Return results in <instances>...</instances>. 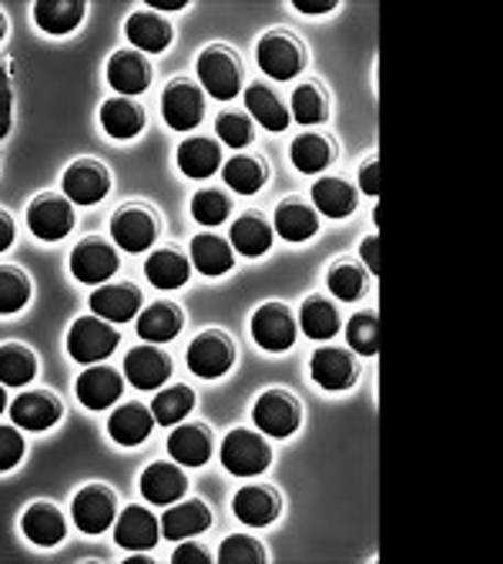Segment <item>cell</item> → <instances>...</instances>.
<instances>
[{"instance_id": "obj_1", "label": "cell", "mask_w": 503, "mask_h": 564, "mask_svg": "<svg viewBox=\"0 0 503 564\" xmlns=\"http://www.w3.org/2000/svg\"><path fill=\"white\" fill-rule=\"evenodd\" d=\"M195 70H198V82H201L205 95L219 98V101H232L242 95V57L232 47L208 44L198 54Z\"/></svg>"}, {"instance_id": "obj_2", "label": "cell", "mask_w": 503, "mask_h": 564, "mask_svg": "<svg viewBox=\"0 0 503 564\" xmlns=\"http://www.w3.org/2000/svg\"><path fill=\"white\" fill-rule=\"evenodd\" d=\"M252 420L259 434L265 437H293L299 427H303V403L282 387H272V390H262L259 400L252 403Z\"/></svg>"}, {"instance_id": "obj_3", "label": "cell", "mask_w": 503, "mask_h": 564, "mask_svg": "<svg viewBox=\"0 0 503 564\" xmlns=\"http://www.w3.org/2000/svg\"><path fill=\"white\" fill-rule=\"evenodd\" d=\"M255 61L272 82H293L306 67L309 54H306V44L299 41V34L269 31V34H262V41L255 47Z\"/></svg>"}, {"instance_id": "obj_4", "label": "cell", "mask_w": 503, "mask_h": 564, "mask_svg": "<svg viewBox=\"0 0 503 564\" xmlns=\"http://www.w3.org/2000/svg\"><path fill=\"white\" fill-rule=\"evenodd\" d=\"M118 343H121V336H118L114 323H108L95 313L75 319L67 329V352L75 364H101L118 349Z\"/></svg>"}, {"instance_id": "obj_5", "label": "cell", "mask_w": 503, "mask_h": 564, "mask_svg": "<svg viewBox=\"0 0 503 564\" xmlns=\"http://www.w3.org/2000/svg\"><path fill=\"white\" fill-rule=\"evenodd\" d=\"M219 460L229 474L236 477H255L262 470H269L272 464V447L265 441V434L259 431H245V427H236L226 434L222 447H219Z\"/></svg>"}, {"instance_id": "obj_6", "label": "cell", "mask_w": 503, "mask_h": 564, "mask_svg": "<svg viewBox=\"0 0 503 564\" xmlns=\"http://www.w3.org/2000/svg\"><path fill=\"white\" fill-rule=\"evenodd\" d=\"M158 216L141 202H128L114 212L111 219V242L121 252H149L158 239Z\"/></svg>"}, {"instance_id": "obj_7", "label": "cell", "mask_w": 503, "mask_h": 564, "mask_svg": "<svg viewBox=\"0 0 503 564\" xmlns=\"http://www.w3.org/2000/svg\"><path fill=\"white\" fill-rule=\"evenodd\" d=\"M188 370L201 380H219L236 367V343L222 329H205L188 343Z\"/></svg>"}, {"instance_id": "obj_8", "label": "cell", "mask_w": 503, "mask_h": 564, "mask_svg": "<svg viewBox=\"0 0 503 564\" xmlns=\"http://www.w3.org/2000/svg\"><path fill=\"white\" fill-rule=\"evenodd\" d=\"M67 265H70V275H75L81 286H101V282H108L118 272L121 256L108 239L88 236V239H81L75 249H70Z\"/></svg>"}, {"instance_id": "obj_9", "label": "cell", "mask_w": 503, "mask_h": 564, "mask_svg": "<svg viewBox=\"0 0 503 564\" xmlns=\"http://www.w3.org/2000/svg\"><path fill=\"white\" fill-rule=\"evenodd\" d=\"M111 192V172L98 159L70 162L61 175V195L70 205H98Z\"/></svg>"}, {"instance_id": "obj_10", "label": "cell", "mask_w": 503, "mask_h": 564, "mask_svg": "<svg viewBox=\"0 0 503 564\" xmlns=\"http://www.w3.org/2000/svg\"><path fill=\"white\" fill-rule=\"evenodd\" d=\"M249 326H252V339L265 352H285V349H293L296 333H299L296 313L285 306V303H262L252 313V323Z\"/></svg>"}, {"instance_id": "obj_11", "label": "cell", "mask_w": 503, "mask_h": 564, "mask_svg": "<svg viewBox=\"0 0 503 564\" xmlns=\"http://www.w3.org/2000/svg\"><path fill=\"white\" fill-rule=\"evenodd\" d=\"M70 518L85 534H105L118 518V494L105 484H88L70 501Z\"/></svg>"}, {"instance_id": "obj_12", "label": "cell", "mask_w": 503, "mask_h": 564, "mask_svg": "<svg viewBox=\"0 0 503 564\" xmlns=\"http://www.w3.org/2000/svg\"><path fill=\"white\" fill-rule=\"evenodd\" d=\"M28 226L41 242H61L70 229H75V205L64 195L44 192L28 208Z\"/></svg>"}, {"instance_id": "obj_13", "label": "cell", "mask_w": 503, "mask_h": 564, "mask_svg": "<svg viewBox=\"0 0 503 564\" xmlns=\"http://www.w3.org/2000/svg\"><path fill=\"white\" fill-rule=\"evenodd\" d=\"M162 115H165L168 128H175V131L198 128L205 118V91L188 78L168 82V88L162 95Z\"/></svg>"}, {"instance_id": "obj_14", "label": "cell", "mask_w": 503, "mask_h": 564, "mask_svg": "<svg viewBox=\"0 0 503 564\" xmlns=\"http://www.w3.org/2000/svg\"><path fill=\"white\" fill-rule=\"evenodd\" d=\"M309 373H313L316 387H322L329 393H339V390H349L356 383L359 364L352 357V349H346V346H322V349L313 352Z\"/></svg>"}, {"instance_id": "obj_15", "label": "cell", "mask_w": 503, "mask_h": 564, "mask_svg": "<svg viewBox=\"0 0 503 564\" xmlns=\"http://www.w3.org/2000/svg\"><path fill=\"white\" fill-rule=\"evenodd\" d=\"M188 494V474L175 460H155L141 474V498L155 508H168Z\"/></svg>"}, {"instance_id": "obj_16", "label": "cell", "mask_w": 503, "mask_h": 564, "mask_svg": "<svg viewBox=\"0 0 503 564\" xmlns=\"http://www.w3.org/2000/svg\"><path fill=\"white\" fill-rule=\"evenodd\" d=\"M124 377L134 383V390H158L172 377V357L155 343H141L128 349Z\"/></svg>"}, {"instance_id": "obj_17", "label": "cell", "mask_w": 503, "mask_h": 564, "mask_svg": "<svg viewBox=\"0 0 503 564\" xmlns=\"http://www.w3.org/2000/svg\"><path fill=\"white\" fill-rule=\"evenodd\" d=\"M108 85L118 91V98H134L141 91H149L152 85V64L145 54L134 47H121L108 57Z\"/></svg>"}, {"instance_id": "obj_18", "label": "cell", "mask_w": 503, "mask_h": 564, "mask_svg": "<svg viewBox=\"0 0 503 564\" xmlns=\"http://www.w3.org/2000/svg\"><path fill=\"white\" fill-rule=\"evenodd\" d=\"M61 416H64V406H61V400H57L54 393H47V390H24V393L11 403V420H14V427L31 431V434L51 431Z\"/></svg>"}, {"instance_id": "obj_19", "label": "cell", "mask_w": 503, "mask_h": 564, "mask_svg": "<svg viewBox=\"0 0 503 564\" xmlns=\"http://www.w3.org/2000/svg\"><path fill=\"white\" fill-rule=\"evenodd\" d=\"M114 544L124 547V551H149L158 544L162 538V524L158 518L149 511V508H141V505H131L124 508L118 518H114Z\"/></svg>"}, {"instance_id": "obj_20", "label": "cell", "mask_w": 503, "mask_h": 564, "mask_svg": "<svg viewBox=\"0 0 503 564\" xmlns=\"http://www.w3.org/2000/svg\"><path fill=\"white\" fill-rule=\"evenodd\" d=\"M88 306L108 323H131L141 313V290L131 282H101V286H95Z\"/></svg>"}, {"instance_id": "obj_21", "label": "cell", "mask_w": 503, "mask_h": 564, "mask_svg": "<svg viewBox=\"0 0 503 564\" xmlns=\"http://www.w3.org/2000/svg\"><path fill=\"white\" fill-rule=\"evenodd\" d=\"M124 390V377L105 364H91L88 370H81L78 383H75V393L81 400V406L88 410H108L111 403H118Z\"/></svg>"}, {"instance_id": "obj_22", "label": "cell", "mask_w": 503, "mask_h": 564, "mask_svg": "<svg viewBox=\"0 0 503 564\" xmlns=\"http://www.w3.org/2000/svg\"><path fill=\"white\" fill-rule=\"evenodd\" d=\"M272 232L285 242H309L319 232V212L303 198H282L275 205Z\"/></svg>"}, {"instance_id": "obj_23", "label": "cell", "mask_w": 503, "mask_h": 564, "mask_svg": "<svg viewBox=\"0 0 503 564\" xmlns=\"http://www.w3.org/2000/svg\"><path fill=\"white\" fill-rule=\"evenodd\" d=\"M162 538L168 541H185V538H198L201 531L211 528V508L198 498H182L175 505H168V511L162 514Z\"/></svg>"}, {"instance_id": "obj_24", "label": "cell", "mask_w": 503, "mask_h": 564, "mask_svg": "<svg viewBox=\"0 0 503 564\" xmlns=\"http://www.w3.org/2000/svg\"><path fill=\"white\" fill-rule=\"evenodd\" d=\"M124 37L134 44V51H141V54H162V51H168L172 47V37H175V31H172V24L162 18V14H155V11H134V14H128V21H124Z\"/></svg>"}, {"instance_id": "obj_25", "label": "cell", "mask_w": 503, "mask_h": 564, "mask_svg": "<svg viewBox=\"0 0 503 564\" xmlns=\"http://www.w3.org/2000/svg\"><path fill=\"white\" fill-rule=\"evenodd\" d=\"M155 431L152 406L145 403H124L108 416V437L121 447H138L145 444Z\"/></svg>"}, {"instance_id": "obj_26", "label": "cell", "mask_w": 503, "mask_h": 564, "mask_svg": "<svg viewBox=\"0 0 503 564\" xmlns=\"http://www.w3.org/2000/svg\"><path fill=\"white\" fill-rule=\"evenodd\" d=\"M232 511L242 524H252V528H269L278 511H282V498L275 487H262V484H249L242 487L236 498H232Z\"/></svg>"}, {"instance_id": "obj_27", "label": "cell", "mask_w": 503, "mask_h": 564, "mask_svg": "<svg viewBox=\"0 0 503 564\" xmlns=\"http://www.w3.org/2000/svg\"><path fill=\"white\" fill-rule=\"evenodd\" d=\"M215 441L205 423H175V431L168 437V454L182 467H201L211 460Z\"/></svg>"}, {"instance_id": "obj_28", "label": "cell", "mask_w": 503, "mask_h": 564, "mask_svg": "<svg viewBox=\"0 0 503 564\" xmlns=\"http://www.w3.org/2000/svg\"><path fill=\"white\" fill-rule=\"evenodd\" d=\"M145 279L155 290H182L192 279V259L175 246H162L145 259Z\"/></svg>"}, {"instance_id": "obj_29", "label": "cell", "mask_w": 503, "mask_h": 564, "mask_svg": "<svg viewBox=\"0 0 503 564\" xmlns=\"http://www.w3.org/2000/svg\"><path fill=\"white\" fill-rule=\"evenodd\" d=\"M188 259H192V269H198L201 275L215 279V275H226L232 272L236 265V249L215 232H198L188 246Z\"/></svg>"}, {"instance_id": "obj_30", "label": "cell", "mask_w": 503, "mask_h": 564, "mask_svg": "<svg viewBox=\"0 0 503 564\" xmlns=\"http://www.w3.org/2000/svg\"><path fill=\"white\" fill-rule=\"evenodd\" d=\"M101 128L105 134L118 138V141H131L138 138L141 131H145V108H141L134 98H108L101 105Z\"/></svg>"}, {"instance_id": "obj_31", "label": "cell", "mask_w": 503, "mask_h": 564, "mask_svg": "<svg viewBox=\"0 0 503 564\" xmlns=\"http://www.w3.org/2000/svg\"><path fill=\"white\" fill-rule=\"evenodd\" d=\"M21 531H24V538H28L31 544H37V547H54V544L64 541L67 521H64V514H61L54 505L37 501V505H31V508L24 511Z\"/></svg>"}, {"instance_id": "obj_32", "label": "cell", "mask_w": 503, "mask_h": 564, "mask_svg": "<svg viewBox=\"0 0 503 564\" xmlns=\"http://www.w3.org/2000/svg\"><path fill=\"white\" fill-rule=\"evenodd\" d=\"M178 172L188 178H208L222 169V149L215 138H185L178 145Z\"/></svg>"}, {"instance_id": "obj_33", "label": "cell", "mask_w": 503, "mask_h": 564, "mask_svg": "<svg viewBox=\"0 0 503 564\" xmlns=\"http://www.w3.org/2000/svg\"><path fill=\"white\" fill-rule=\"evenodd\" d=\"M85 14H88L85 0H37V4H34V24L44 34H54V37L81 28Z\"/></svg>"}, {"instance_id": "obj_34", "label": "cell", "mask_w": 503, "mask_h": 564, "mask_svg": "<svg viewBox=\"0 0 503 564\" xmlns=\"http://www.w3.org/2000/svg\"><path fill=\"white\" fill-rule=\"evenodd\" d=\"M313 202H316V212H322L326 219H346V216H352L356 205H359V192L346 178L322 175L313 185Z\"/></svg>"}, {"instance_id": "obj_35", "label": "cell", "mask_w": 503, "mask_h": 564, "mask_svg": "<svg viewBox=\"0 0 503 564\" xmlns=\"http://www.w3.org/2000/svg\"><path fill=\"white\" fill-rule=\"evenodd\" d=\"M289 159L293 165L303 172V175H319L332 165L336 159V145L329 134H319V131H306L299 134L293 145H289Z\"/></svg>"}, {"instance_id": "obj_36", "label": "cell", "mask_w": 503, "mask_h": 564, "mask_svg": "<svg viewBox=\"0 0 503 564\" xmlns=\"http://www.w3.org/2000/svg\"><path fill=\"white\" fill-rule=\"evenodd\" d=\"M182 323H185V316L175 303H152L149 310L138 313V336L145 343L162 346L182 333Z\"/></svg>"}, {"instance_id": "obj_37", "label": "cell", "mask_w": 503, "mask_h": 564, "mask_svg": "<svg viewBox=\"0 0 503 564\" xmlns=\"http://www.w3.org/2000/svg\"><path fill=\"white\" fill-rule=\"evenodd\" d=\"M272 239H275V232H272L265 216H259V212H242V216L232 223V242L229 246L249 259H259L272 249Z\"/></svg>"}, {"instance_id": "obj_38", "label": "cell", "mask_w": 503, "mask_h": 564, "mask_svg": "<svg viewBox=\"0 0 503 564\" xmlns=\"http://www.w3.org/2000/svg\"><path fill=\"white\" fill-rule=\"evenodd\" d=\"M245 108H249L252 121H259L269 131H285V128H289V121H293L289 118V108H285L275 98V91L269 85H262V82H255V85L245 88Z\"/></svg>"}, {"instance_id": "obj_39", "label": "cell", "mask_w": 503, "mask_h": 564, "mask_svg": "<svg viewBox=\"0 0 503 564\" xmlns=\"http://www.w3.org/2000/svg\"><path fill=\"white\" fill-rule=\"evenodd\" d=\"M222 178L232 192L239 195H255L265 182H269V165L259 155L239 152L222 165Z\"/></svg>"}, {"instance_id": "obj_40", "label": "cell", "mask_w": 503, "mask_h": 564, "mask_svg": "<svg viewBox=\"0 0 503 564\" xmlns=\"http://www.w3.org/2000/svg\"><path fill=\"white\" fill-rule=\"evenodd\" d=\"M296 323H299L303 336L326 343L329 336L339 333V310H336V303L326 300V296H309V300L299 306V319H296Z\"/></svg>"}, {"instance_id": "obj_41", "label": "cell", "mask_w": 503, "mask_h": 564, "mask_svg": "<svg viewBox=\"0 0 503 564\" xmlns=\"http://www.w3.org/2000/svg\"><path fill=\"white\" fill-rule=\"evenodd\" d=\"M326 286L336 300L342 303H356V300H363L367 296V269L352 262V259H339L329 265L326 272Z\"/></svg>"}, {"instance_id": "obj_42", "label": "cell", "mask_w": 503, "mask_h": 564, "mask_svg": "<svg viewBox=\"0 0 503 564\" xmlns=\"http://www.w3.org/2000/svg\"><path fill=\"white\" fill-rule=\"evenodd\" d=\"M37 377V357L21 343L0 346V383L4 387H28Z\"/></svg>"}, {"instance_id": "obj_43", "label": "cell", "mask_w": 503, "mask_h": 564, "mask_svg": "<svg viewBox=\"0 0 503 564\" xmlns=\"http://www.w3.org/2000/svg\"><path fill=\"white\" fill-rule=\"evenodd\" d=\"M195 406V393L182 383L168 387V390H158L155 400H152V416L155 423H162V427H175V423H182Z\"/></svg>"}, {"instance_id": "obj_44", "label": "cell", "mask_w": 503, "mask_h": 564, "mask_svg": "<svg viewBox=\"0 0 503 564\" xmlns=\"http://www.w3.org/2000/svg\"><path fill=\"white\" fill-rule=\"evenodd\" d=\"M299 124H322L329 118V98L326 88L316 82H306L293 91V115Z\"/></svg>"}, {"instance_id": "obj_45", "label": "cell", "mask_w": 503, "mask_h": 564, "mask_svg": "<svg viewBox=\"0 0 503 564\" xmlns=\"http://www.w3.org/2000/svg\"><path fill=\"white\" fill-rule=\"evenodd\" d=\"M192 219L198 223V226H205V229H211V226H222L226 219H229V212H232V202H229V195L226 192H219V188H198L195 195H192Z\"/></svg>"}, {"instance_id": "obj_46", "label": "cell", "mask_w": 503, "mask_h": 564, "mask_svg": "<svg viewBox=\"0 0 503 564\" xmlns=\"http://www.w3.org/2000/svg\"><path fill=\"white\" fill-rule=\"evenodd\" d=\"M31 300V279L18 265H0V316L24 310Z\"/></svg>"}, {"instance_id": "obj_47", "label": "cell", "mask_w": 503, "mask_h": 564, "mask_svg": "<svg viewBox=\"0 0 503 564\" xmlns=\"http://www.w3.org/2000/svg\"><path fill=\"white\" fill-rule=\"evenodd\" d=\"M346 339H349V349L359 352V357H376V352H380V319H376V313H356L346 323Z\"/></svg>"}, {"instance_id": "obj_48", "label": "cell", "mask_w": 503, "mask_h": 564, "mask_svg": "<svg viewBox=\"0 0 503 564\" xmlns=\"http://www.w3.org/2000/svg\"><path fill=\"white\" fill-rule=\"evenodd\" d=\"M219 561L222 564H262L265 561V547L252 534H229L219 544Z\"/></svg>"}, {"instance_id": "obj_49", "label": "cell", "mask_w": 503, "mask_h": 564, "mask_svg": "<svg viewBox=\"0 0 503 564\" xmlns=\"http://www.w3.org/2000/svg\"><path fill=\"white\" fill-rule=\"evenodd\" d=\"M215 134H219L222 145L229 149H245L252 141V118L242 115V111H222L219 118H215Z\"/></svg>"}, {"instance_id": "obj_50", "label": "cell", "mask_w": 503, "mask_h": 564, "mask_svg": "<svg viewBox=\"0 0 503 564\" xmlns=\"http://www.w3.org/2000/svg\"><path fill=\"white\" fill-rule=\"evenodd\" d=\"M24 437H21V427H4L0 423V474L14 470L21 460H24Z\"/></svg>"}, {"instance_id": "obj_51", "label": "cell", "mask_w": 503, "mask_h": 564, "mask_svg": "<svg viewBox=\"0 0 503 564\" xmlns=\"http://www.w3.org/2000/svg\"><path fill=\"white\" fill-rule=\"evenodd\" d=\"M172 564H211V554H208V547L185 538V541H178V547L172 554Z\"/></svg>"}, {"instance_id": "obj_52", "label": "cell", "mask_w": 503, "mask_h": 564, "mask_svg": "<svg viewBox=\"0 0 503 564\" xmlns=\"http://www.w3.org/2000/svg\"><path fill=\"white\" fill-rule=\"evenodd\" d=\"M356 192H363L370 198L380 195V159H367L363 169H359V188Z\"/></svg>"}, {"instance_id": "obj_53", "label": "cell", "mask_w": 503, "mask_h": 564, "mask_svg": "<svg viewBox=\"0 0 503 564\" xmlns=\"http://www.w3.org/2000/svg\"><path fill=\"white\" fill-rule=\"evenodd\" d=\"M359 259H363V265L380 275V239L376 236H367L363 242H359Z\"/></svg>"}, {"instance_id": "obj_54", "label": "cell", "mask_w": 503, "mask_h": 564, "mask_svg": "<svg viewBox=\"0 0 503 564\" xmlns=\"http://www.w3.org/2000/svg\"><path fill=\"white\" fill-rule=\"evenodd\" d=\"M293 8H296L299 14L319 18V14H332L339 4H336V0H293Z\"/></svg>"}, {"instance_id": "obj_55", "label": "cell", "mask_w": 503, "mask_h": 564, "mask_svg": "<svg viewBox=\"0 0 503 564\" xmlns=\"http://www.w3.org/2000/svg\"><path fill=\"white\" fill-rule=\"evenodd\" d=\"M11 242H14V219L0 208V252L11 249Z\"/></svg>"}, {"instance_id": "obj_56", "label": "cell", "mask_w": 503, "mask_h": 564, "mask_svg": "<svg viewBox=\"0 0 503 564\" xmlns=\"http://www.w3.org/2000/svg\"><path fill=\"white\" fill-rule=\"evenodd\" d=\"M188 0H149V11H185Z\"/></svg>"}, {"instance_id": "obj_57", "label": "cell", "mask_w": 503, "mask_h": 564, "mask_svg": "<svg viewBox=\"0 0 503 564\" xmlns=\"http://www.w3.org/2000/svg\"><path fill=\"white\" fill-rule=\"evenodd\" d=\"M124 564H152V557H145V554H131Z\"/></svg>"}, {"instance_id": "obj_58", "label": "cell", "mask_w": 503, "mask_h": 564, "mask_svg": "<svg viewBox=\"0 0 503 564\" xmlns=\"http://www.w3.org/2000/svg\"><path fill=\"white\" fill-rule=\"evenodd\" d=\"M11 403H8V390H4V383H0V413H4Z\"/></svg>"}, {"instance_id": "obj_59", "label": "cell", "mask_w": 503, "mask_h": 564, "mask_svg": "<svg viewBox=\"0 0 503 564\" xmlns=\"http://www.w3.org/2000/svg\"><path fill=\"white\" fill-rule=\"evenodd\" d=\"M4 34H8V21H4V14H0V41H4Z\"/></svg>"}]
</instances>
